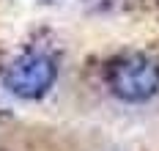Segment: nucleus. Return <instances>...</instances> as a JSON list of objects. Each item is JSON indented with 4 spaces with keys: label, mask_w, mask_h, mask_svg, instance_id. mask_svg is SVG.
Returning <instances> with one entry per match:
<instances>
[{
    "label": "nucleus",
    "mask_w": 159,
    "mask_h": 151,
    "mask_svg": "<svg viewBox=\"0 0 159 151\" xmlns=\"http://www.w3.org/2000/svg\"><path fill=\"white\" fill-rule=\"evenodd\" d=\"M104 80L115 99L129 102V104L148 102L159 94V61L140 52L121 55L107 66Z\"/></svg>",
    "instance_id": "1"
},
{
    "label": "nucleus",
    "mask_w": 159,
    "mask_h": 151,
    "mask_svg": "<svg viewBox=\"0 0 159 151\" xmlns=\"http://www.w3.org/2000/svg\"><path fill=\"white\" fill-rule=\"evenodd\" d=\"M58 80V63L47 52H25L3 69V88L25 102L47 96Z\"/></svg>",
    "instance_id": "2"
}]
</instances>
